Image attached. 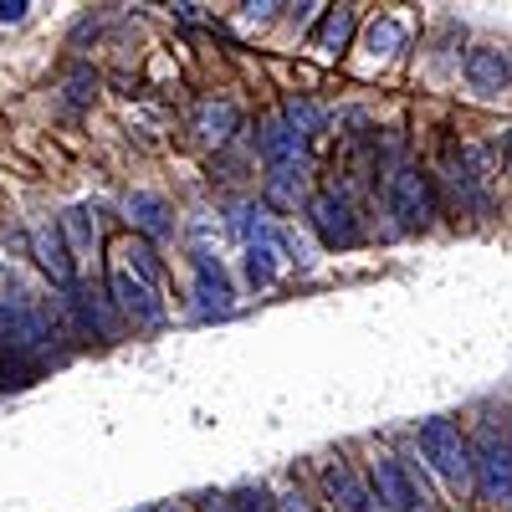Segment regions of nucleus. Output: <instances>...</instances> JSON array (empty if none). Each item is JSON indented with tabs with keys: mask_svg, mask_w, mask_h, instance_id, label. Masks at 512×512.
Masks as SVG:
<instances>
[{
	"mask_svg": "<svg viewBox=\"0 0 512 512\" xmlns=\"http://www.w3.org/2000/svg\"><path fill=\"white\" fill-rule=\"evenodd\" d=\"M57 333H62V323L47 297L26 287L16 272H0V344L16 354H31V349H47Z\"/></svg>",
	"mask_w": 512,
	"mask_h": 512,
	"instance_id": "1",
	"label": "nucleus"
},
{
	"mask_svg": "<svg viewBox=\"0 0 512 512\" xmlns=\"http://www.w3.org/2000/svg\"><path fill=\"white\" fill-rule=\"evenodd\" d=\"M420 451L441 472V482L451 492H472V441L461 436L456 420H441V415L425 420L420 425Z\"/></svg>",
	"mask_w": 512,
	"mask_h": 512,
	"instance_id": "2",
	"label": "nucleus"
},
{
	"mask_svg": "<svg viewBox=\"0 0 512 512\" xmlns=\"http://www.w3.org/2000/svg\"><path fill=\"white\" fill-rule=\"evenodd\" d=\"M236 231L246 241V277H251V287H272L277 272H282V251H287L282 231L267 221V210H256V205H246L236 216Z\"/></svg>",
	"mask_w": 512,
	"mask_h": 512,
	"instance_id": "3",
	"label": "nucleus"
},
{
	"mask_svg": "<svg viewBox=\"0 0 512 512\" xmlns=\"http://www.w3.org/2000/svg\"><path fill=\"white\" fill-rule=\"evenodd\" d=\"M472 482H477L482 497H492V502L512 497V441L497 431L492 420L477 425V441H472Z\"/></svg>",
	"mask_w": 512,
	"mask_h": 512,
	"instance_id": "4",
	"label": "nucleus"
},
{
	"mask_svg": "<svg viewBox=\"0 0 512 512\" xmlns=\"http://www.w3.org/2000/svg\"><path fill=\"white\" fill-rule=\"evenodd\" d=\"M384 195H390V216L400 221V231H425V226H431L436 195H431V180H425L415 164H395Z\"/></svg>",
	"mask_w": 512,
	"mask_h": 512,
	"instance_id": "5",
	"label": "nucleus"
},
{
	"mask_svg": "<svg viewBox=\"0 0 512 512\" xmlns=\"http://www.w3.org/2000/svg\"><path fill=\"white\" fill-rule=\"evenodd\" d=\"M108 303L123 323H134V328H159L164 323V297L159 287L139 282L134 272H123L118 262L108 267Z\"/></svg>",
	"mask_w": 512,
	"mask_h": 512,
	"instance_id": "6",
	"label": "nucleus"
},
{
	"mask_svg": "<svg viewBox=\"0 0 512 512\" xmlns=\"http://www.w3.org/2000/svg\"><path fill=\"white\" fill-rule=\"evenodd\" d=\"M369 497L379 502V512H415L420 507V492H415L410 472L395 456H374L369 461Z\"/></svg>",
	"mask_w": 512,
	"mask_h": 512,
	"instance_id": "7",
	"label": "nucleus"
},
{
	"mask_svg": "<svg viewBox=\"0 0 512 512\" xmlns=\"http://www.w3.org/2000/svg\"><path fill=\"white\" fill-rule=\"evenodd\" d=\"M308 216H313V231L323 236V246H359V216H354V205L338 190L313 195Z\"/></svg>",
	"mask_w": 512,
	"mask_h": 512,
	"instance_id": "8",
	"label": "nucleus"
},
{
	"mask_svg": "<svg viewBox=\"0 0 512 512\" xmlns=\"http://www.w3.org/2000/svg\"><path fill=\"white\" fill-rule=\"evenodd\" d=\"M256 149L267 159V175H282V169H303L308 164V139H297L282 118H262L256 128Z\"/></svg>",
	"mask_w": 512,
	"mask_h": 512,
	"instance_id": "9",
	"label": "nucleus"
},
{
	"mask_svg": "<svg viewBox=\"0 0 512 512\" xmlns=\"http://www.w3.org/2000/svg\"><path fill=\"white\" fill-rule=\"evenodd\" d=\"M31 256H36V267L52 277V287H62V292H72V287H77L72 251H67V241H62V231H57L52 221H41V226L31 231Z\"/></svg>",
	"mask_w": 512,
	"mask_h": 512,
	"instance_id": "10",
	"label": "nucleus"
},
{
	"mask_svg": "<svg viewBox=\"0 0 512 512\" xmlns=\"http://www.w3.org/2000/svg\"><path fill=\"white\" fill-rule=\"evenodd\" d=\"M466 82H472V93L482 98H497L512 88V52L502 47H477L472 57H466Z\"/></svg>",
	"mask_w": 512,
	"mask_h": 512,
	"instance_id": "11",
	"label": "nucleus"
},
{
	"mask_svg": "<svg viewBox=\"0 0 512 512\" xmlns=\"http://www.w3.org/2000/svg\"><path fill=\"white\" fill-rule=\"evenodd\" d=\"M323 487H328V497L338 502V512H379V502H374L369 487L354 477L349 461H328V466H323Z\"/></svg>",
	"mask_w": 512,
	"mask_h": 512,
	"instance_id": "12",
	"label": "nucleus"
},
{
	"mask_svg": "<svg viewBox=\"0 0 512 512\" xmlns=\"http://www.w3.org/2000/svg\"><path fill=\"white\" fill-rule=\"evenodd\" d=\"M195 277H200V287H195V297H200V318H210V313H231V282H226V272H221V262L210 251H195Z\"/></svg>",
	"mask_w": 512,
	"mask_h": 512,
	"instance_id": "13",
	"label": "nucleus"
},
{
	"mask_svg": "<svg viewBox=\"0 0 512 512\" xmlns=\"http://www.w3.org/2000/svg\"><path fill=\"white\" fill-rule=\"evenodd\" d=\"M67 308L77 313V328H82V333H98L103 344H113V338L123 333L108 297H93V292H77V287H72V292H67Z\"/></svg>",
	"mask_w": 512,
	"mask_h": 512,
	"instance_id": "14",
	"label": "nucleus"
},
{
	"mask_svg": "<svg viewBox=\"0 0 512 512\" xmlns=\"http://www.w3.org/2000/svg\"><path fill=\"white\" fill-rule=\"evenodd\" d=\"M128 221L144 231V241H164L169 231H175L169 200H164V195H149V190H134V195H128Z\"/></svg>",
	"mask_w": 512,
	"mask_h": 512,
	"instance_id": "15",
	"label": "nucleus"
},
{
	"mask_svg": "<svg viewBox=\"0 0 512 512\" xmlns=\"http://www.w3.org/2000/svg\"><path fill=\"white\" fill-rule=\"evenodd\" d=\"M113 262H118L123 272H134L139 282H149V287H164V262H159L154 241H144V236H128V241L118 246Z\"/></svg>",
	"mask_w": 512,
	"mask_h": 512,
	"instance_id": "16",
	"label": "nucleus"
},
{
	"mask_svg": "<svg viewBox=\"0 0 512 512\" xmlns=\"http://www.w3.org/2000/svg\"><path fill=\"white\" fill-rule=\"evenodd\" d=\"M241 128V113H236V103H200V113H195V134L205 139V144H226L231 134Z\"/></svg>",
	"mask_w": 512,
	"mask_h": 512,
	"instance_id": "17",
	"label": "nucleus"
},
{
	"mask_svg": "<svg viewBox=\"0 0 512 512\" xmlns=\"http://www.w3.org/2000/svg\"><path fill=\"white\" fill-rule=\"evenodd\" d=\"M354 26H359V11H354V6L328 11V16H323V26L313 31V47H318V52H344L349 41H354Z\"/></svg>",
	"mask_w": 512,
	"mask_h": 512,
	"instance_id": "18",
	"label": "nucleus"
},
{
	"mask_svg": "<svg viewBox=\"0 0 512 512\" xmlns=\"http://www.w3.org/2000/svg\"><path fill=\"white\" fill-rule=\"evenodd\" d=\"M57 231H62V241H72L77 256H88L98 246V210L93 205H72L67 216L57 221Z\"/></svg>",
	"mask_w": 512,
	"mask_h": 512,
	"instance_id": "19",
	"label": "nucleus"
},
{
	"mask_svg": "<svg viewBox=\"0 0 512 512\" xmlns=\"http://www.w3.org/2000/svg\"><path fill=\"white\" fill-rule=\"evenodd\" d=\"M277 118L292 128L297 139H308V134H318V128H323V108H318V103H308V98H287Z\"/></svg>",
	"mask_w": 512,
	"mask_h": 512,
	"instance_id": "20",
	"label": "nucleus"
},
{
	"mask_svg": "<svg viewBox=\"0 0 512 512\" xmlns=\"http://www.w3.org/2000/svg\"><path fill=\"white\" fill-rule=\"evenodd\" d=\"M297 195H303V169H282V175H267V200L292 210Z\"/></svg>",
	"mask_w": 512,
	"mask_h": 512,
	"instance_id": "21",
	"label": "nucleus"
},
{
	"mask_svg": "<svg viewBox=\"0 0 512 512\" xmlns=\"http://www.w3.org/2000/svg\"><path fill=\"white\" fill-rule=\"evenodd\" d=\"M400 47H405V26H400V21L384 16V21L369 26V52H374V57H390V52H400Z\"/></svg>",
	"mask_w": 512,
	"mask_h": 512,
	"instance_id": "22",
	"label": "nucleus"
},
{
	"mask_svg": "<svg viewBox=\"0 0 512 512\" xmlns=\"http://www.w3.org/2000/svg\"><path fill=\"white\" fill-rule=\"evenodd\" d=\"M67 98V108H82V103H93V93H98V77L88 72V67H72V77H67V88H62Z\"/></svg>",
	"mask_w": 512,
	"mask_h": 512,
	"instance_id": "23",
	"label": "nucleus"
},
{
	"mask_svg": "<svg viewBox=\"0 0 512 512\" xmlns=\"http://www.w3.org/2000/svg\"><path fill=\"white\" fill-rule=\"evenodd\" d=\"M226 512H277V502H272L262 487H241V492H231Z\"/></svg>",
	"mask_w": 512,
	"mask_h": 512,
	"instance_id": "24",
	"label": "nucleus"
},
{
	"mask_svg": "<svg viewBox=\"0 0 512 512\" xmlns=\"http://www.w3.org/2000/svg\"><path fill=\"white\" fill-rule=\"evenodd\" d=\"M26 11H31L26 0H0V21H6V26H11V21H21Z\"/></svg>",
	"mask_w": 512,
	"mask_h": 512,
	"instance_id": "25",
	"label": "nucleus"
},
{
	"mask_svg": "<svg viewBox=\"0 0 512 512\" xmlns=\"http://www.w3.org/2000/svg\"><path fill=\"white\" fill-rule=\"evenodd\" d=\"M246 11V21H267L272 11H282V6H272V0H262V6H241Z\"/></svg>",
	"mask_w": 512,
	"mask_h": 512,
	"instance_id": "26",
	"label": "nucleus"
},
{
	"mask_svg": "<svg viewBox=\"0 0 512 512\" xmlns=\"http://www.w3.org/2000/svg\"><path fill=\"white\" fill-rule=\"evenodd\" d=\"M502 164H507V175H512V134H502Z\"/></svg>",
	"mask_w": 512,
	"mask_h": 512,
	"instance_id": "27",
	"label": "nucleus"
},
{
	"mask_svg": "<svg viewBox=\"0 0 512 512\" xmlns=\"http://www.w3.org/2000/svg\"><path fill=\"white\" fill-rule=\"evenodd\" d=\"M159 512H195V507H190V502H164Z\"/></svg>",
	"mask_w": 512,
	"mask_h": 512,
	"instance_id": "28",
	"label": "nucleus"
}]
</instances>
